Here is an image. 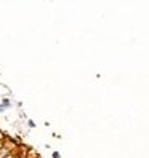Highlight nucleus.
<instances>
[{"instance_id":"nucleus-1","label":"nucleus","mask_w":149,"mask_h":158,"mask_svg":"<svg viewBox=\"0 0 149 158\" xmlns=\"http://www.w3.org/2000/svg\"><path fill=\"white\" fill-rule=\"evenodd\" d=\"M27 123H29V128H36V123H34L32 120H27Z\"/></svg>"},{"instance_id":"nucleus-2","label":"nucleus","mask_w":149,"mask_h":158,"mask_svg":"<svg viewBox=\"0 0 149 158\" xmlns=\"http://www.w3.org/2000/svg\"><path fill=\"white\" fill-rule=\"evenodd\" d=\"M53 158H61V155L58 153V152H53Z\"/></svg>"}]
</instances>
